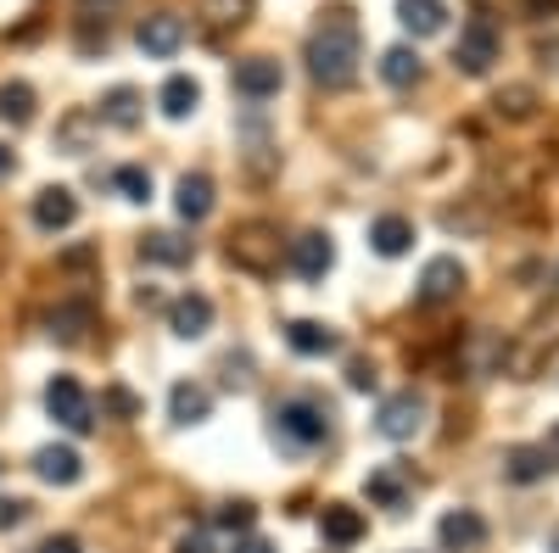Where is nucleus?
Instances as JSON below:
<instances>
[{
  "instance_id": "obj_40",
  "label": "nucleus",
  "mask_w": 559,
  "mask_h": 553,
  "mask_svg": "<svg viewBox=\"0 0 559 553\" xmlns=\"http://www.w3.org/2000/svg\"><path fill=\"white\" fill-rule=\"evenodd\" d=\"M174 553H213V542H207L202 531H191V537H185V542H179Z\"/></svg>"
},
{
  "instance_id": "obj_18",
  "label": "nucleus",
  "mask_w": 559,
  "mask_h": 553,
  "mask_svg": "<svg viewBox=\"0 0 559 553\" xmlns=\"http://www.w3.org/2000/svg\"><path fill=\"white\" fill-rule=\"evenodd\" d=\"M503 358H509V341L503 336H492V330H476L471 341H464V375H492V369H503Z\"/></svg>"
},
{
  "instance_id": "obj_43",
  "label": "nucleus",
  "mask_w": 559,
  "mask_h": 553,
  "mask_svg": "<svg viewBox=\"0 0 559 553\" xmlns=\"http://www.w3.org/2000/svg\"><path fill=\"white\" fill-rule=\"evenodd\" d=\"M532 17H559V0H526Z\"/></svg>"
},
{
  "instance_id": "obj_5",
  "label": "nucleus",
  "mask_w": 559,
  "mask_h": 553,
  "mask_svg": "<svg viewBox=\"0 0 559 553\" xmlns=\"http://www.w3.org/2000/svg\"><path fill=\"white\" fill-rule=\"evenodd\" d=\"M376 431H381L386 442H414L419 431H426V397H419L414 386L397 392V397H386V402L376 408Z\"/></svg>"
},
{
  "instance_id": "obj_22",
  "label": "nucleus",
  "mask_w": 559,
  "mask_h": 553,
  "mask_svg": "<svg viewBox=\"0 0 559 553\" xmlns=\"http://www.w3.org/2000/svg\"><path fill=\"white\" fill-rule=\"evenodd\" d=\"M503 476L515 481V486H532V481H548L554 465H548L543 447H509V453H503Z\"/></svg>"
},
{
  "instance_id": "obj_2",
  "label": "nucleus",
  "mask_w": 559,
  "mask_h": 553,
  "mask_svg": "<svg viewBox=\"0 0 559 553\" xmlns=\"http://www.w3.org/2000/svg\"><path fill=\"white\" fill-rule=\"evenodd\" d=\"M224 257L236 263L241 274H252V280H269V274H280V263H286V247H280V229L252 218V224H236L224 241Z\"/></svg>"
},
{
  "instance_id": "obj_44",
  "label": "nucleus",
  "mask_w": 559,
  "mask_h": 553,
  "mask_svg": "<svg viewBox=\"0 0 559 553\" xmlns=\"http://www.w3.org/2000/svg\"><path fill=\"white\" fill-rule=\"evenodd\" d=\"M134 302H140V308H163V291H157V286H140Z\"/></svg>"
},
{
  "instance_id": "obj_6",
  "label": "nucleus",
  "mask_w": 559,
  "mask_h": 553,
  "mask_svg": "<svg viewBox=\"0 0 559 553\" xmlns=\"http://www.w3.org/2000/svg\"><path fill=\"white\" fill-rule=\"evenodd\" d=\"M492 62H498V28L487 17H471L464 34H459V45H453V68L481 79V73H492Z\"/></svg>"
},
{
  "instance_id": "obj_38",
  "label": "nucleus",
  "mask_w": 559,
  "mask_h": 553,
  "mask_svg": "<svg viewBox=\"0 0 559 553\" xmlns=\"http://www.w3.org/2000/svg\"><path fill=\"white\" fill-rule=\"evenodd\" d=\"M229 553H274V542H269V537H252V531H247V537H236V548H229Z\"/></svg>"
},
{
  "instance_id": "obj_32",
  "label": "nucleus",
  "mask_w": 559,
  "mask_h": 553,
  "mask_svg": "<svg viewBox=\"0 0 559 553\" xmlns=\"http://www.w3.org/2000/svg\"><path fill=\"white\" fill-rule=\"evenodd\" d=\"M207 28H241L252 17V0H202Z\"/></svg>"
},
{
  "instance_id": "obj_12",
  "label": "nucleus",
  "mask_w": 559,
  "mask_h": 553,
  "mask_svg": "<svg viewBox=\"0 0 559 553\" xmlns=\"http://www.w3.org/2000/svg\"><path fill=\"white\" fill-rule=\"evenodd\" d=\"M437 542H442L448 553H471V548L487 542V520H481L476 509H448V515L437 520Z\"/></svg>"
},
{
  "instance_id": "obj_37",
  "label": "nucleus",
  "mask_w": 559,
  "mask_h": 553,
  "mask_svg": "<svg viewBox=\"0 0 559 553\" xmlns=\"http://www.w3.org/2000/svg\"><path fill=\"white\" fill-rule=\"evenodd\" d=\"M23 520H28V503L23 497H0V531H12Z\"/></svg>"
},
{
  "instance_id": "obj_7",
  "label": "nucleus",
  "mask_w": 559,
  "mask_h": 553,
  "mask_svg": "<svg viewBox=\"0 0 559 553\" xmlns=\"http://www.w3.org/2000/svg\"><path fill=\"white\" fill-rule=\"evenodd\" d=\"M464 291V263L459 257H431L426 268H419V286H414V302L419 308H442Z\"/></svg>"
},
{
  "instance_id": "obj_19",
  "label": "nucleus",
  "mask_w": 559,
  "mask_h": 553,
  "mask_svg": "<svg viewBox=\"0 0 559 553\" xmlns=\"http://www.w3.org/2000/svg\"><path fill=\"white\" fill-rule=\"evenodd\" d=\"M197 101H202V84L191 79V73H174L163 89H157V107H163V118H174V123H185L197 112Z\"/></svg>"
},
{
  "instance_id": "obj_47",
  "label": "nucleus",
  "mask_w": 559,
  "mask_h": 553,
  "mask_svg": "<svg viewBox=\"0 0 559 553\" xmlns=\"http://www.w3.org/2000/svg\"><path fill=\"white\" fill-rule=\"evenodd\" d=\"M548 548H554V553H559V531H554V537H548Z\"/></svg>"
},
{
  "instance_id": "obj_20",
  "label": "nucleus",
  "mask_w": 559,
  "mask_h": 553,
  "mask_svg": "<svg viewBox=\"0 0 559 553\" xmlns=\"http://www.w3.org/2000/svg\"><path fill=\"white\" fill-rule=\"evenodd\" d=\"M369 247H376L381 257H403V252L414 247V224H408L403 213L376 218V224H369Z\"/></svg>"
},
{
  "instance_id": "obj_42",
  "label": "nucleus",
  "mask_w": 559,
  "mask_h": 553,
  "mask_svg": "<svg viewBox=\"0 0 559 553\" xmlns=\"http://www.w3.org/2000/svg\"><path fill=\"white\" fill-rule=\"evenodd\" d=\"M543 453H548V465H554V470H559V420H554V425H548V442H543Z\"/></svg>"
},
{
  "instance_id": "obj_17",
  "label": "nucleus",
  "mask_w": 559,
  "mask_h": 553,
  "mask_svg": "<svg viewBox=\"0 0 559 553\" xmlns=\"http://www.w3.org/2000/svg\"><path fill=\"white\" fill-rule=\"evenodd\" d=\"M168 413H174V425H202L207 413H213V392L202 381H179L168 392Z\"/></svg>"
},
{
  "instance_id": "obj_45",
  "label": "nucleus",
  "mask_w": 559,
  "mask_h": 553,
  "mask_svg": "<svg viewBox=\"0 0 559 553\" xmlns=\"http://www.w3.org/2000/svg\"><path fill=\"white\" fill-rule=\"evenodd\" d=\"M537 57H543V62H554V68H559V39H543V45H537Z\"/></svg>"
},
{
  "instance_id": "obj_26",
  "label": "nucleus",
  "mask_w": 559,
  "mask_h": 553,
  "mask_svg": "<svg viewBox=\"0 0 559 553\" xmlns=\"http://www.w3.org/2000/svg\"><path fill=\"white\" fill-rule=\"evenodd\" d=\"M419 73H426V62H419V51H414V45H392V51L381 57V79H386L392 89H408V84H419Z\"/></svg>"
},
{
  "instance_id": "obj_41",
  "label": "nucleus",
  "mask_w": 559,
  "mask_h": 553,
  "mask_svg": "<svg viewBox=\"0 0 559 553\" xmlns=\"http://www.w3.org/2000/svg\"><path fill=\"white\" fill-rule=\"evenodd\" d=\"M62 263H68V268H84V263H96V247H73V252H68Z\"/></svg>"
},
{
  "instance_id": "obj_14",
  "label": "nucleus",
  "mask_w": 559,
  "mask_h": 553,
  "mask_svg": "<svg viewBox=\"0 0 559 553\" xmlns=\"http://www.w3.org/2000/svg\"><path fill=\"white\" fill-rule=\"evenodd\" d=\"M79 218V196L68 191V184H45V191L34 196V224L45 229V236H57V229H68Z\"/></svg>"
},
{
  "instance_id": "obj_10",
  "label": "nucleus",
  "mask_w": 559,
  "mask_h": 553,
  "mask_svg": "<svg viewBox=\"0 0 559 553\" xmlns=\"http://www.w3.org/2000/svg\"><path fill=\"white\" fill-rule=\"evenodd\" d=\"M168 330H174L179 341H202V336L213 330V297H202V291L174 297V302H168Z\"/></svg>"
},
{
  "instance_id": "obj_25",
  "label": "nucleus",
  "mask_w": 559,
  "mask_h": 553,
  "mask_svg": "<svg viewBox=\"0 0 559 553\" xmlns=\"http://www.w3.org/2000/svg\"><path fill=\"white\" fill-rule=\"evenodd\" d=\"M140 257H146V263H163V268H185V263L197 257V247L179 241V236H168V229H157V236L140 241Z\"/></svg>"
},
{
  "instance_id": "obj_28",
  "label": "nucleus",
  "mask_w": 559,
  "mask_h": 553,
  "mask_svg": "<svg viewBox=\"0 0 559 553\" xmlns=\"http://www.w3.org/2000/svg\"><path fill=\"white\" fill-rule=\"evenodd\" d=\"M0 118H7L12 129H28V123H34V89H28L23 79L0 84Z\"/></svg>"
},
{
  "instance_id": "obj_39",
  "label": "nucleus",
  "mask_w": 559,
  "mask_h": 553,
  "mask_svg": "<svg viewBox=\"0 0 559 553\" xmlns=\"http://www.w3.org/2000/svg\"><path fill=\"white\" fill-rule=\"evenodd\" d=\"M39 553H84V548H79V537H45Z\"/></svg>"
},
{
  "instance_id": "obj_1",
  "label": "nucleus",
  "mask_w": 559,
  "mask_h": 553,
  "mask_svg": "<svg viewBox=\"0 0 559 553\" xmlns=\"http://www.w3.org/2000/svg\"><path fill=\"white\" fill-rule=\"evenodd\" d=\"M358 62H364V39H358L353 12H324L319 28L308 34V73H313V84L342 89V84L358 79Z\"/></svg>"
},
{
  "instance_id": "obj_4",
  "label": "nucleus",
  "mask_w": 559,
  "mask_h": 553,
  "mask_svg": "<svg viewBox=\"0 0 559 553\" xmlns=\"http://www.w3.org/2000/svg\"><path fill=\"white\" fill-rule=\"evenodd\" d=\"M274 431H280V436H292L297 447H319L324 436H331V408L292 397V402H280V408H274Z\"/></svg>"
},
{
  "instance_id": "obj_8",
  "label": "nucleus",
  "mask_w": 559,
  "mask_h": 553,
  "mask_svg": "<svg viewBox=\"0 0 559 553\" xmlns=\"http://www.w3.org/2000/svg\"><path fill=\"white\" fill-rule=\"evenodd\" d=\"M229 84H236V96H247V101H269V96H280V84H286V68L274 57H247V62H236Z\"/></svg>"
},
{
  "instance_id": "obj_33",
  "label": "nucleus",
  "mask_w": 559,
  "mask_h": 553,
  "mask_svg": "<svg viewBox=\"0 0 559 553\" xmlns=\"http://www.w3.org/2000/svg\"><path fill=\"white\" fill-rule=\"evenodd\" d=\"M112 191H118L123 202H152V173L129 163V168H118V173H112Z\"/></svg>"
},
{
  "instance_id": "obj_46",
  "label": "nucleus",
  "mask_w": 559,
  "mask_h": 553,
  "mask_svg": "<svg viewBox=\"0 0 559 553\" xmlns=\"http://www.w3.org/2000/svg\"><path fill=\"white\" fill-rule=\"evenodd\" d=\"M12 168H17V157H12V152H7V146H0V179H7V173H12Z\"/></svg>"
},
{
  "instance_id": "obj_29",
  "label": "nucleus",
  "mask_w": 559,
  "mask_h": 553,
  "mask_svg": "<svg viewBox=\"0 0 559 553\" xmlns=\"http://www.w3.org/2000/svg\"><path fill=\"white\" fill-rule=\"evenodd\" d=\"M102 129V118L96 112H73V118H62V129H57V146L68 152V157H84L90 152V134Z\"/></svg>"
},
{
  "instance_id": "obj_3",
  "label": "nucleus",
  "mask_w": 559,
  "mask_h": 553,
  "mask_svg": "<svg viewBox=\"0 0 559 553\" xmlns=\"http://www.w3.org/2000/svg\"><path fill=\"white\" fill-rule=\"evenodd\" d=\"M45 413H51L62 431H73V436L96 431V408H90V397H84V386L73 375H51V386H45Z\"/></svg>"
},
{
  "instance_id": "obj_21",
  "label": "nucleus",
  "mask_w": 559,
  "mask_h": 553,
  "mask_svg": "<svg viewBox=\"0 0 559 553\" xmlns=\"http://www.w3.org/2000/svg\"><path fill=\"white\" fill-rule=\"evenodd\" d=\"M397 23L408 28V34H442L448 28V7L442 0H397Z\"/></svg>"
},
{
  "instance_id": "obj_16",
  "label": "nucleus",
  "mask_w": 559,
  "mask_h": 553,
  "mask_svg": "<svg viewBox=\"0 0 559 553\" xmlns=\"http://www.w3.org/2000/svg\"><path fill=\"white\" fill-rule=\"evenodd\" d=\"M213 202H218V191H213V179H207V173H185V179H179L174 207H179L185 224H202V218L213 213Z\"/></svg>"
},
{
  "instance_id": "obj_23",
  "label": "nucleus",
  "mask_w": 559,
  "mask_h": 553,
  "mask_svg": "<svg viewBox=\"0 0 559 553\" xmlns=\"http://www.w3.org/2000/svg\"><path fill=\"white\" fill-rule=\"evenodd\" d=\"M319 531L324 542H336V548H353L364 537V515L347 509V503H324V515H319Z\"/></svg>"
},
{
  "instance_id": "obj_36",
  "label": "nucleus",
  "mask_w": 559,
  "mask_h": 553,
  "mask_svg": "<svg viewBox=\"0 0 559 553\" xmlns=\"http://www.w3.org/2000/svg\"><path fill=\"white\" fill-rule=\"evenodd\" d=\"M347 386H353V392H376V386H381L376 363H369V358H353V363H347Z\"/></svg>"
},
{
  "instance_id": "obj_35",
  "label": "nucleus",
  "mask_w": 559,
  "mask_h": 553,
  "mask_svg": "<svg viewBox=\"0 0 559 553\" xmlns=\"http://www.w3.org/2000/svg\"><path fill=\"white\" fill-rule=\"evenodd\" d=\"M102 408L118 413V420H140V397H134L129 386H107V392H102Z\"/></svg>"
},
{
  "instance_id": "obj_13",
  "label": "nucleus",
  "mask_w": 559,
  "mask_h": 553,
  "mask_svg": "<svg viewBox=\"0 0 559 553\" xmlns=\"http://www.w3.org/2000/svg\"><path fill=\"white\" fill-rule=\"evenodd\" d=\"M34 476H39V481H51V486H79L84 458H79V447L51 442V447H39V453H34Z\"/></svg>"
},
{
  "instance_id": "obj_24",
  "label": "nucleus",
  "mask_w": 559,
  "mask_h": 553,
  "mask_svg": "<svg viewBox=\"0 0 559 553\" xmlns=\"http://www.w3.org/2000/svg\"><path fill=\"white\" fill-rule=\"evenodd\" d=\"M90 325H96V308H90V302H62V308L51 313V336H57L62 347L84 341V336H90Z\"/></svg>"
},
{
  "instance_id": "obj_9",
  "label": "nucleus",
  "mask_w": 559,
  "mask_h": 553,
  "mask_svg": "<svg viewBox=\"0 0 559 553\" xmlns=\"http://www.w3.org/2000/svg\"><path fill=\"white\" fill-rule=\"evenodd\" d=\"M286 263L302 274V280H324V274L336 268V241L319 236V229H308V236H297V241L286 247Z\"/></svg>"
},
{
  "instance_id": "obj_31",
  "label": "nucleus",
  "mask_w": 559,
  "mask_h": 553,
  "mask_svg": "<svg viewBox=\"0 0 559 553\" xmlns=\"http://www.w3.org/2000/svg\"><path fill=\"white\" fill-rule=\"evenodd\" d=\"M364 497L376 503V509H403V476L397 470H376L364 481Z\"/></svg>"
},
{
  "instance_id": "obj_34",
  "label": "nucleus",
  "mask_w": 559,
  "mask_h": 553,
  "mask_svg": "<svg viewBox=\"0 0 559 553\" xmlns=\"http://www.w3.org/2000/svg\"><path fill=\"white\" fill-rule=\"evenodd\" d=\"M218 526H224L229 537H247V531L258 526V509H252V503H224V509H218Z\"/></svg>"
},
{
  "instance_id": "obj_27",
  "label": "nucleus",
  "mask_w": 559,
  "mask_h": 553,
  "mask_svg": "<svg viewBox=\"0 0 559 553\" xmlns=\"http://www.w3.org/2000/svg\"><path fill=\"white\" fill-rule=\"evenodd\" d=\"M102 123H112V129H140V89L134 84H118V89H107V101H102V112H96Z\"/></svg>"
},
{
  "instance_id": "obj_30",
  "label": "nucleus",
  "mask_w": 559,
  "mask_h": 553,
  "mask_svg": "<svg viewBox=\"0 0 559 553\" xmlns=\"http://www.w3.org/2000/svg\"><path fill=\"white\" fill-rule=\"evenodd\" d=\"M492 107H498V118H515V123H526V118L537 112V89H532V84H503Z\"/></svg>"
},
{
  "instance_id": "obj_15",
  "label": "nucleus",
  "mask_w": 559,
  "mask_h": 553,
  "mask_svg": "<svg viewBox=\"0 0 559 553\" xmlns=\"http://www.w3.org/2000/svg\"><path fill=\"white\" fill-rule=\"evenodd\" d=\"M286 341H292V352H302V358H331V352L342 347V336H336L331 325H319V318H292Z\"/></svg>"
},
{
  "instance_id": "obj_11",
  "label": "nucleus",
  "mask_w": 559,
  "mask_h": 553,
  "mask_svg": "<svg viewBox=\"0 0 559 553\" xmlns=\"http://www.w3.org/2000/svg\"><path fill=\"white\" fill-rule=\"evenodd\" d=\"M134 45H140L146 57H174L179 45H185V17H174V12H152V17H140Z\"/></svg>"
}]
</instances>
